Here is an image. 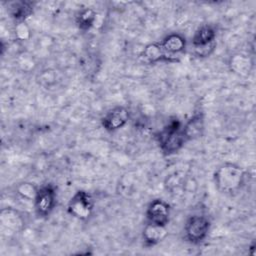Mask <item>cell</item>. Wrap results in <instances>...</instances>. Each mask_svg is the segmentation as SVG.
I'll return each instance as SVG.
<instances>
[{"label":"cell","mask_w":256,"mask_h":256,"mask_svg":"<svg viewBox=\"0 0 256 256\" xmlns=\"http://www.w3.org/2000/svg\"><path fill=\"white\" fill-rule=\"evenodd\" d=\"M186 39L179 33H170L159 42H152L145 46L142 57L150 64L159 62L176 63L186 52Z\"/></svg>","instance_id":"cell-1"},{"label":"cell","mask_w":256,"mask_h":256,"mask_svg":"<svg viewBox=\"0 0 256 256\" xmlns=\"http://www.w3.org/2000/svg\"><path fill=\"white\" fill-rule=\"evenodd\" d=\"M157 142L164 155H172L178 152L187 142L183 124L177 118L170 120L157 134Z\"/></svg>","instance_id":"cell-2"},{"label":"cell","mask_w":256,"mask_h":256,"mask_svg":"<svg viewBox=\"0 0 256 256\" xmlns=\"http://www.w3.org/2000/svg\"><path fill=\"white\" fill-rule=\"evenodd\" d=\"M213 178L220 192L231 194L238 191L244 184L245 172L236 164L225 163L215 170Z\"/></svg>","instance_id":"cell-3"},{"label":"cell","mask_w":256,"mask_h":256,"mask_svg":"<svg viewBox=\"0 0 256 256\" xmlns=\"http://www.w3.org/2000/svg\"><path fill=\"white\" fill-rule=\"evenodd\" d=\"M216 37L217 33L213 26L206 24L199 27L191 39L193 53L199 58L210 56L216 48Z\"/></svg>","instance_id":"cell-4"},{"label":"cell","mask_w":256,"mask_h":256,"mask_svg":"<svg viewBox=\"0 0 256 256\" xmlns=\"http://www.w3.org/2000/svg\"><path fill=\"white\" fill-rule=\"evenodd\" d=\"M211 222L207 216L194 214L190 216L184 225V237L192 244L203 242L210 231Z\"/></svg>","instance_id":"cell-5"},{"label":"cell","mask_w":256,"mask_h":256,"mask_svg":"<svg viewBox=\"0 0 256 256\" xmlns=\"http://www.w3.org/2000/svg\"><path fill=\"white\" fill-rule=\"evenodd\" d=\"M94 206L92 196L84 190H78L68 201L67 212L74 218L87 220L92 215Z\"/></svg>","instance_id":"cell-6"},{"label":"cell","mask_w":256,"mask_h":256,"mask_svg":"<svg viewBox=\"0 0 256 256\" xmlns=\"http://www.w3.org/2000/svg\"><path fill=\"white\" fill-rule=\"evenodd\" d=\"M34 210L38 217L45 218L51 214L56 205V189L52 184L38 187L33 200Z\"/></svg>","instance_id":"cell-7"},{"label":"cell","mask_w":256,"mask_h":256,"mask_svg":"<svg viewBox=\"0 0 256 256\" xmlns=\"http://www.w3.org/2000/svg\"><path fill=\"white\" fill-rule=\"evenodd\" d=\"M146 223L167 226L170 220V205L162 199H154L147 206Z\"/></svg>","instance_id":"cell-8"},{"label":"cell","mask_w":256,"mask_h":256,"mask_svg":"<svg viewBox=\"0 0 256 256\" xmlns=\"http://www.w3.org/2000/svg\"><path fill=\"white\" fill-rule=\"evenodd\" d=\"M129 120V111L124 106H116L108 110L101 118L103 128L108 132H114L123 128Z\"/></svg>","instance_id":"cell-9"},{"label":"cell","mask_w":256,"mask_h":256,"mask_svg":"<svg viewBox=\"0 0 256 256\" xmlns=\"http://www.w3.org/2000/svg\"><path fill=\"white\" fill-rule=\"evenodd\" d=\"M168 234L166 226H158L146 223L142 232V239L144 245L147 247L154 246L163 241Z\"/></svg>","instance_id":"cell-10"},{"label":"cell","mask_w":256,"mask_h":256,"mask_svg":"<svg viewBox=\"0 0 256 256\" xmlns=\"http://www.w3.org/2000/svg\"><path fill=\"white\" fill-rule=\"evenodd\" d=\"M34 3L28 1H15L8 5V12L10 16L17 22H24L32 13Z\"/></svg>","instance_id":"cell-11"},{"label":"cell","mask_w":256,"mask_h":256,"mask_svg":"<svg viewBox=\"0 0 256 256\" xmlns=\"http://www.w3.org/2000/svg\"><path fill=\"white\" fill-rule=\"evenodd\" d=\"M183 130H184V134H185V137H186L187 141L200 137L203 133V130H204L203 115L200 112L195 113L183 125Z\"/></svg>","instance_id":"cell-12"},{"label":"cell","mask_w":256,"mask_h":256,"mask_svg":"<svg viewBox=\"0 0 256 256\" xmlns=\"http://www.w3.org/2000/svg\"><path fill=\"white\" fill-rule=\"evenodd\" d=\"M96 18H97L96 11L92 8L86 7V8L81 9L77 13L76 24L80 30L87 31V30H90L94 26V24L96 22Z\"/></svg>","instance_id":"cell-13"},{"label":"cell","mask_w":256,"mask_h":256,"mask_svg":"<svg viewBox=\"0 0 256 256\" xmlns=\"http://www.w3.org/2000/svg\"><path fill=\"white\" fill-rule=\"evenodd\" d=\"M231 68L241 75H247L251 69V62L249 58L244 55H235L231 58Z\"/></svg>","instance_id":"cell-14"},{"label":"cell","mask_w":256,"mask_h":256,"mask_svg":"<svg viewBox=\"0 0 256 256\" xmlns=\"http://www.w3.org/2000/svg\"><path fill=\"white\" fill-rule=\"evenodd\" d=\"M1 223L4 227L14 230L22 224L20 217L17 215V212L8 208L2 209L1 211Z\"/></svg>","instance_id":"cell-15"},{"label":"cell","mask_w":256,"mask_h":256,"mask_svg":"<svg viewBox=\"0 0 256 256\" xmlns=\"http://www.w3.org/2000/svg\"><path fill=\"white\" fill-rule=\"evenodd\" d=\"M37 189H38V187H36L33 183L23 182L17 186V193L22 198L27 199V200H32V202H33L34 197L37 192Z\"/></svg>","instance_id":"cell-16"},{"label":"cell","mask_w":256,"mask_h":256,"mask_svg":"<svg viewBox=\"0 0 256 256\" xmlns=\"http://www.w3.org/2000/svg\"><path fill=\"white\" fill-rule=\"evenodd\" d=\"M29 29L27 27V25L25 24V22H20L17 23L16 27H15V34L17 35V37L21 40L26 39L29 36Z\"/></svg>","instance_id":"cell-17"}]
</instances>
